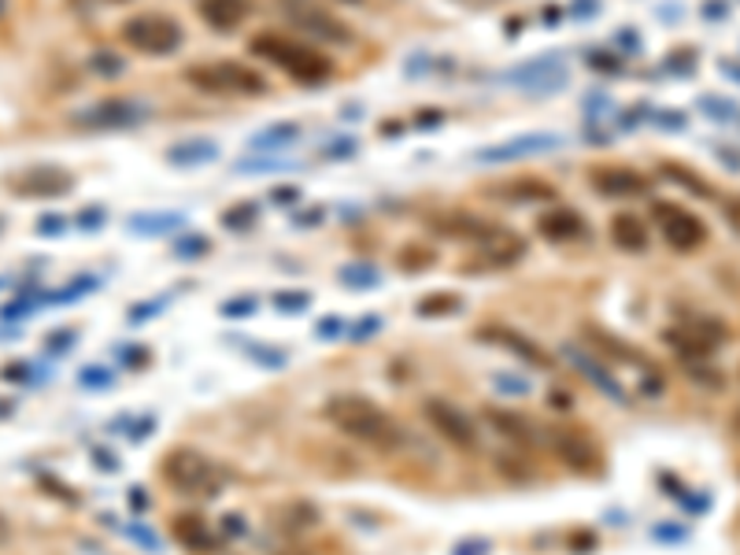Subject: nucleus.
<instances>
[{"label":"nucleus","instance_id":"obj_1","mask_svg":"<svg viewBox=\"0 0 740 555\" xmlns=\"http://www.w3.org/2000/svg\"><path fill=\"white\" fill-rule=\"evenodd\" d=\"M326 418L340 433L370 448H396L404 441V430L396 426V418L385 407L363 401V396H334L326 404Z\"/></svg>","mask_w":740,"mask_h":555},{"label":"nucleus","instance_id":"obj_2","mask_svg":"<svg viewBox=\"0 0 740 555\" xmlns=\"http://www.w3.org/2000/svg\"><path fill=\"white\" fill-rule=\"evenodd\" d=\"M252 53L281 67V71L300 85H323L326 78L334 74V60H329L326 53H319V48H311L304 42H289V37H278V34H259L256 42H252Z\"/></svg>","mask_w":740,"mask_h":555},{"label":"nucleus","instance_id":"obj_3","mask_svg":"<svg viewBox=\"0 0 740 555\" xmlns=\"http://www.w3.org/2000/svg\"><path fill=\"white\" fill-rule=\"evenodd\" d=\"M163 478H167L178 493H197V496H211L219 493V471L208 455L193 452V448H174V452L163 460Z\"/></svg>","mask_w":740,"mask_h":555},{"label":"nucleus","instance_id":"obj_4","mask_svg":"<svg viewBox=\"0 0 740 555\" xmlns=\"http://www.w3.org/2000/svg\"><path fill=\"white\" fill-rule=\"evenodd\" d=\"M185 82L197 85L204 93H263L267 90L263 74H256L245 63H233V60L189 67V71H185Z\"/></svg>","mask_w":740,"mask_h":555},{"label":"nucleus","instance_id":"obj_5","mask_svg":"<svg viewBox=\"0 0 740 555\" xmlns=\"http://www.w3.org/2000/svg\"><path fill=\"white\" fill-rule=\"evenodd\" d=\"M123 42L144 56H171L182 45V26L167 15H134L123 23Z\"/></svg>","mask_w":740,"mask_h":555},{"label":"nucleus","instance_id":"obj_6","mask_svg":"<svg viewBox=\"0 0 740 555\" xmlns=\"http://www.w3.org/2000/svg\"><path fill=\"white\" fill-rule=\"evenodd\" d=\"M651 216L659 219V230H663V238H667V245H670V248H678V252H696V248L707 241L704 219H696L693 211H685V208H681V204L659 200V204H651Z\"/></svg>","mask_w":740,"mask_h":555},{"label":"nucleus","instance_id":"obj_7","mask_svg":"<svg viewBox=\"0 0 740 555\" xmlns=\"http://www.w3.org/2000/svg\"><path fill=\"white\" fill-rule=\"evenodd\" d=\"M281 4H286L289 23H297L300 31L311 34L315 42H334V45L352 42V31H348V26L340 23V19L323 12L319 4H311V0H281Z\"/></svg>","mask_w":740,"mask_h":555},{"label":"nucleus","instance_id":"obj_8","mask_svg":"<svg viewBox=\"0 0 740 555\" xmlns=\"http://www.w3.org/2000/svg\"><path fill=\"white\" fill-rule=\"evenodd\" d=\"M15 197H63L74 185V174L63 167H26L8 178Z\"/></svg>","mask_w":740,"mask_h":555},{"label":"nucleus","instance_id":"obj_9","mask_svg":"<svg viewBox=\"0 0 740 555\" xmlns=\"http://www.w3.org/2000/svg\"><path fill=\"white\" fill-rule=\"evenodd\" d=\"M667 337H670V345H674L678 352H685L689 359H704L726 340V329L718 323H710V319H696V323L670 329Z\"/></svg>","mask_w":740,"mask_h":555},{"label":"nucleus","instance_id":"obj_10","mask_svg":"<svg viewBox=\"0 0 740 555\" xmlns=\"http://www.w3.org/2000/svg\"><path fill=\"white\" fill-rule=\"evenodd\" d=\"M426 418H430L433 430L441 433V437H448L452 444H460V448H474V444H478V430H474V423L455 404H448V401H426Z\"/></svg>","mask_w":740,"mask_h":555},{"label":"nucleus","instance_id":"obj_11","mask_svg":"<svg viewBox=\"0 0 740 555\" xmlns=\"http://www.w3.org/2000/svg\"><path fill=\"white\" fill-rule=\"evenodd\" d=\"M552 444H555V455H559L570 471H578V474H597L600 471V448L592 444L586 433H578V430L555 433Z\"/></svg>","mask_w":740,"mask_h":555},{"label":"nucleus","instance_id":"obj_12","mask_svg":"<svg viewBox=\"0 0 740 555\" xmlns=\"http://www.w3.org/2000/svg\"><path fill=\"white\" fill-rule=\"evenodd\" d=\"M559 144H563V138H555V134H525V138H511V141L478 152V160L482 163H508V160H522V155H533V152H552V149H559Z\"/></svg>","mask_w":740,"mask_h":555},{"label":"nucleus","instance_id":"obj_13","mask_svg":"<svg viewBox=\"0 0 740 555\" xmlns=\"http://www.w3.org/2000/svg\"><path fill=\"white\" fill-rule=\"evenodd\" d=\"M144 115H149V112H144L141 104H130V101H104V104H96L93 112H82V115H78V123H82V126H93V130H119V126L141 123Z\"/></svg>","mask_w":740,"mask_h":555},{"label":"nucleus","instance_id":"obj_14","mask_svg":"<svg viewBox=\"0 0 740 555\" xmlns=\"http://www.w3.org/2000/svg\"><path fill=\"white\" fill-rule=\"evenodd\" d=\"M592 185L603 197H640L648 189V178L629 167H597L592 171Z\"/></svg>","mask_w":740,"mask_h":555},{"label":"nucleus","instance_id":"obj_15","mask_svg":"<svg viewBox=\"0 0 740 555\" xmlns=\"http://www.w3.org/2000/svg\"><path fill=\"white\" fill-rule=\"evenodd\" d=\"M200 15L208 26H216V31L230 34L238 31L241 23H245L248 15V4L245 0H200Z\"/></svg>","mask_w":740,"mask_h":555},{"label":"nucleus","instance_id":"obj_16","mask_svg":"<svg viewBox=\"0 0 740 555\" xmlns=\"http://www.w3.org/2000/svg\"><path fill=\"white\" fill-rule=\"evenodd\" d=\"M611 241H615L622 252H645L648 248L645 219L633 216V211H618V216L611 219Z\"/></svg>","mask_w":740,"mask_h":555},{"label":"nucleus","instance_id":"obj_17","mask_svg":"<svg viewBox=\"0 0 740 555\" xmlns=\"http://www.w3.org/2000/svg\"><path fill=\"white\" fill-rule=\"evenodd\" d=\"M174 537H178V544H185L189 552L216 548V537H211L208 522H204L200 514H178V519H174Z\"/></svg>","mask_w":740,"mask_h":555},{"label":"nucleus","instance_id":"obj_18","mask_svg":"<svg viewBox=\"0 0 740 555\" xmlns=\"http://www.w3.org/2000/svg\"><path fill=\"white\" fill-rule=\"evenodd\" d=\"M537 230L548 241H570V238H581V233H586V222H581L578 211L559 208V211H548V216L537 222Z\"/></svg>","mask_w":740,"mask_h":555},{"label":"nucleus","instance_id":"obj_19","mask_svg":"<svg viewBox=\"0 0 740 555\" xmlns=\"http://www.w3.org/2000/svg\"><path fill=\"white\" fill-rule=\"evenodd\" d=\"M485 337H493L496 345L511 348V352H514V356H522L530 367H541V370H548V367H552V359L544 356L541 348L533 345V340H525L522 334H511V329H489V334H485Z\"/></svg>","mask_w":740,"mask_h":555},{"label":"nucleus","instance_id":"obj_20","mask_svg":"<svg viewBox=\"0 0 740 555\" xmlns=\"http://www.w3.org/2000/svg\"><path fill=\"white\" fill-rule=\"evenodd\" d=\"M437 230L448 233V238H471V241H485L496 227H489V222L474 219V216H448L437 222Z\"/></svg>","mask_w":740,"mask_h":555},{"label":"nucleus","instance_id":"obj_21","mask_svg":"<svg viewBox=\"0 0 740 555\" xmlns=\"http://www.w3.org/2000/svg\"><path fill=\"white\" fill-rule=\"evenodd\" d=\"M489 423H496V430L500 433H508V437H514V441H530L533 437V430H530V423H525L522 415H514V412H504V407H489Z\"/></svg>","mask_w":740,"mask_h":555},{"label":"nucleus","instance_id":"obj_22","mask_svg":"<svg viewBox=\"0 0 740 555\" xmlns=\"http://www.w3.org/2000/svg\"><path fill=\"white\" fill-rule=\"evenodd\" d=\"M508 189L511 193H500V197L504 200H519V204L522 200H552L555 197V189L548 182H522V185L514 182V185H508Z\"/></svg>","mask_w":740,"mask_h":555},{"label":"nucleus","instance_id":"obj_23","mask_svg":"<svg viewBox=\"0 0 740 555\" xmlns=\"http://www.w3.org/2000/svg\"><path fill=\"white\" fill-rule=\"evenodd\" d=\"M174 163H204V160H216V144L211 141H189V144H174L171 149Z\"/></svg>","mask_w":740,"mask_h":555},{"label":"nucleus","instance_id":"obj_24","mask_svg":"<svg viewBox=\"0 0 740 555\" xmlns=\"http://www.w3.org/2000/svg\"><path fill=\"white\" fill-rule=\"evenodd\" d=\"M452 308H460V297H452V293L426 297L423 304H418V315H448Z\"/></svg>","mask_w":740,"mask_h":555},{"label":"nucleus","instance_id":"obj_25","mask_svg":"<svg viewBox=\"0 0 740 555\" xmlns=\"http://www.w3.org/2000/svg\"><path fill=\"white\" fill-rule=\"evenodd\" d=\"M93 71L104 74V78H119L123 74V60H119V56H112V53H96L93 56Z\"/></svg>","mask_w":740,"mask_h":555},{"label":"nucleus","instance_id":"obj_26","mask_svg":"<svg viewBox=\"0 0 740 555\" xmlns=\"http://www.w3.org/2000/svg\"><path fill=\"white\" fill-rule=\"evenodd\" d=\"M222 219H227V227L241 230V227H248V222L256 219V208H252V204H241V208H230Z\"/></svg>","mask_w":740,"mask_h":555},{"label":"nucleus","instance_id":"obj_27","mask_svg":"<svg viewBox=\"0 0 740 555\" xmlns=\"http://www.w3.org/2000/svg\"><path fill=\"white\" fill-rule=\"evenodd\" d=\"M722 211H726V222H729V230H733V233H740V197H729Z\"/></svg>","mask_w":740,"mask_h":555},{"label":"nucleus","instance_id":"obj_28","mask_svg":"<svg viewBox=\"0 0 740 555\" xmlns=\"http://www.w3.org/2000/svg\"><path fill=\"white\" fill-rule=\"evenodd\" d=\"M733 430H737V433H740V412H737V415H733Z\"/></svg>","mask_w":740,"mask_h":555},{"label":"nucleus","instance_id":"obj_29","mask_svg":"<svg viewBox=\"0 0 740 555\" xmlns=\"http://www.w3.org/2000/svg\"><path fill=\"white\" fill-rule=\"evenodd\" d=\"M4 12H8V0H0V19H4Z\"/></svg>","mask_w":740,"mask_h":555},{"label":"nucleus","instance_id":"obj_30","mask_svg":"<svg viewBox=\"0 0 740 555\" xmlns=\"http://www.w3.org/2000/svg\"><path fill=\"white\" fill-rule=\"evenodd\" d=\"M0 533H4V522H0Z\"/></svg>","mask_w":740,"mask_h":555},{"label":"nucleus","instance_id":"obj_31","mask_svg":"<svg viewBox=\"0 0 740 555\" xmlns=\"http://www.w3.org/2000/svg\"><path fill=\"white\" fill-rule=\"evenodd\" d=\"M348 4H356V0H348Z\"/></svg>","mask_w":740,"mask_h":555}]
</instances>
